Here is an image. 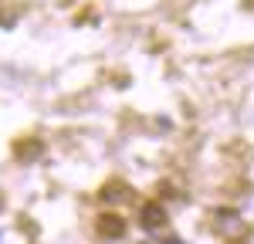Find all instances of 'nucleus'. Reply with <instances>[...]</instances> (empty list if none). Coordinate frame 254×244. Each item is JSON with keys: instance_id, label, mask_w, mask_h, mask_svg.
Here are the masks:
<instances>
[{"instance_id": "obj_1", "label": "nucleus", "mask_w": 254, "mask_h": 244, "mask_svg": "<svg viewBox=\"0 0 254 244\" xmlns=\"http://www.w3.org/2000/svg\"><path fill=\"white\" fill-rule=\"evenodd\" d=\"M139 224H142L146 231L163 227V224H166V210H163L159 203H146V207H142V214H139Z\"/></svg>"}, {"instance_id": "obj_2", "label": "nucleus", "mask_w": 254, "mask_h": 244, "mask_svg": "<svg viewBox=\"0 0 254 244\" xmlns=\"http://www.w3.org/2000/svg\"><path fill=\"white\" fill-rule=\"evenodd\" d=\"M98 231H102V238H122L126 221L116 217V214H105V217H98Z\"/></svg>"}, {"instance_id": "obj_3", "label": "nucleus", "mask_w": 254, "mask_h": 244, "mask_svg": "<svg viewBox=\"0 0 254 244\" xmlns=\"http://www.w3.org/2000/svg\"><path fill=\"white\" fill-rule=\"evenodd\" d=\"M102 197H105V200H116V197H126V200H129V197H132V190H129V186H122V183H109V186L102 190Z\"/></svg>"}]
</instances>
